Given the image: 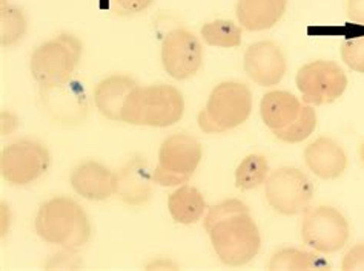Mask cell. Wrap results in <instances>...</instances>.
Here are the masks:
<instances>
[{"label":"cell","mask_w":364,"mask_h":271,"mask_svg":"<svg viewBox=\"0 0 364 271\" xmlns=\"http://www.w3.org/2000/svg\"><path fill=\"white\" fill-rule=\"evenodd\" d=\"M203 226L214 253L228 267L246 265L260 251V230L240 199H226L208 209Z\"/></svg>","instance_id":"1"},{"label":"cell","mask_w":364,"mask_h":271,"mask_svg":"<svg viewBox=\"0 0 364 271\" xmlns=\"http://www.w3.org/2000/svg\"><path fill=\"white\" fill-rule=\"evenodd\" d=\"M34 230L48 244L77 251L91 238L92 228L86 211L77 201L68 197H55L39 207Z\"/></svg>","instance_id":"2"},{"label":"cell","mask_w":364,"mask_h":271,"mask_svg":"<svg viewBox=\"0 0 364 271\" xmlns=\"http://www.w3.org/2000/svg\"><path fill=\"white\" fill-rule=\"evenodd\" d=\"M185 99L176 86H137L123 104L122 123L146 128H169L183 118Z\"/></svg>","instance_id":"3"},{"label":"cell","mask_w":364,"mask_h":271,"mask_svg":"<svg viewBox=\"0 0 364 271\" xmlns=\"http://www.w3.org/2000/svg\"><path fill=\"white\" fill-rule=\"evenodd\" d=\"M83 45L77 37L62 33L42 43L33 52L30 71L39 92L50 91L71 82L82 60Z\"/></svg>","instance_id":"4"},{"label":"cell","mask_w":364,"mask_h":271,"mask_svg":"<svg viewBox=\"0 0 364 271\" xmlns=\"http://www.w3.org/2000/svg\"><path fill=\"white\" fill-rule=\"evenodd\" d=\"M254 108L252 92L242 82H223L209 94L197 123L205 133H225L247 121Z\"/></svg>","instance_id":"5"},{"label":"cell","mask_w":364,"mask_h":271,"mask_svg":"<svg viewBox=\"0 0 364 271\" xmlns=\"http://www.w3.org/2000/svg\"><path fill=\"white\" fill-rule=\"evenodd\" d=\"M203 158V148L188 133H174L161 143L154 182L161 187H178L194 177Z\"/></svg>","instance_id":"6"},{"label":"cell","mask_w":364,"mask_h":271,"mask_svg":"<svg viewBox=\"0 0 364 271\" xmlns=\"http://www.w3.org/2000/svg\"><path fill=\"white\" fill-rule=\"evenodd\" d=\"M350 226L340 210L331 206L309 207L301 222V239L321 255H332L346 247Z\"/></svg>","instance_id":"7"},{"label":"cell","mask_w":364,"mask_h":271,"mask_svg":"<svg viewBox=\"0 0 364 271\" xmlns=\"http://www.w3.org/2000/svg\"><path fill=\"white\" fill-rule=\"evenodd\" d=\"M264 197L271 209L283 216L304 215L314 199V186L300 169L280 167L267 177Z\"/></svg>","instance_id":"8"},{"label":"cell","mask_w":364,"mask_h":271,"mask_svg":"<svg viewBox=\"0 0 364 271\" xmlns=\"http://www.w3.org/2000/svg\"><path fill=\"white\" fill-rule=\"evenodd\" d=\"M295 84L306 104L335 103L348 89V75L332 60H315L303 65L295 75Z\"/></svg>","instance_id":"9"},{"label":"cell","mask_w":364,"mask_h":271,"mask_svg":"<svg viewBox=\"0 0 364 271\" xmlns=\"http://www.w3.org/2000/svg\"><path fill=\"white\" fill-rule=\"evenodd\" d=\"M51 155L45 144L23 138L6 146L0 153V173L13 186H28L50 169Z\"/></svg>","instance_id":"10"},{"label":"cell","mask_w":364,"mask_h":271,"mask_svg":"<svg viewBox=\"0 0 364 271\" xmlns=\"http://www.w3.org/2000/svg\"><path fill=\"white\" fill-rule=\"evenodd\" d=\"M161 65L169 77L188 80L203 65V45L200 38L186 28H174L161 42Z\"/></svg>","instance_id":"11"},{"label":"cell","mask_w":364,"mask_h":271,"mask_svg":"<svg viewBox=\"0 0 364 271\" xmlns=\"http://www.w3.org/2000/svg\"><path fill=\"white\" fill-rule=\"evenodd\" d=\"M243 70L257 86L272 88L284 79L287 60L280 45L272 40H260L247 46L243 57Z\"/></svg>","instance_id":"12"},{"label":"cell","mask_w":364,"mask_h":271,"mask_svg":"<svg viewBox=\"0 0 364 271\" xmlns=\"http://www.w3.org/2000/svg\"><path fill=\"white\" fill-rule=\"evenodd\" d=\"M41 101L48 117L60 124H80L88 115V99L79 82L41 92Z\"/></svg>","instance_id":"13"},{"label":"cell","mask_w":364,"mask_h":271,"mask_svg":"<svg viewBox=\"0 0 364 271\" xmlns=\"http://www.w3.org/2000/svg\"><path fill=\"white\" fill-rule=\"evenodd\" d=\"M154 184V170H151L148 160L136 155L116 173V197L132 207L145 206Z\"/></svg>","instance_id":"14"},{"label":"cell","mask_w":364,"mask_h":271,"mask_svg":"<svg viewBox=\"0 0 364 271\" xmlns=\"http://www.w3.org/2000/svg\"><path fill=\"white\" fill-rule=\"evenodd\" d=\"M71 187L85 199L105 201L116 195V172L97 161H85L71 173Z\"/></svg>","instance_id":"15"},{"label":"cell","mask_w":364,"mask_h":271,"mask_svg":"<svg viewBox=\"0 0 364 271\" xmlns=\"http://www.w3.org/2000/svg\"><path fill=\"white\" fill-rule=\"evenodd\" d=\"M304 162L320 179H337L348 169V155L340 143L320 137L304 149Z\"/></svg>","instance_id":"16"},{"label":"cell","mask_w":364,"mask_h":271,"mask_svg":"<svg viewBox=\"0 0 364 271\" xmlns=\"http://www.w3.org/2000/svg\"><path fill=\"white\" fill-rule=\"evenodd\" d=\"M287 4L289 0H238L235 5L238 25L249 33L271 30L283 18Z\"/></svg>","instance_id":"17"},{"label":"cell","mask_w":364,"mask_h":271,"mask_svg":"<svg viewBox=\"0 0 364 271\" xmlns=\"http://www.w3.org/2000/svg\"><path fill=\"white\" fill-rule=\"evenodd\" d=\"M137 86V82L129 75L114 74L107 77L94 89L95 108L107 120L122 121L123 104Z\"/></svg>","instance_id":"18"},{"label":"cell","mask_w":364,"mask_h":271,"mask_svg":"<svg viewBox=\"0 0 364 271\" xmlns=\"http://www.w3.org/2000/svg\"><path fill=\"white\" fill-rule=\"evenodd\" d=\"M303 103L294 94L287 91H271L263 95L260 103L262 120L272 132L289 126L296 120Z\"/></svg>","instance_id":"19"},{"label":"cell","mask_w":364,"mask_h":271,"mask_svg":"<svg viewBox=\"0 0 364 271\" xmlns=\"http://www.w3.org/2000/svg\"><path fill=\"white\" fill-rule=\"evenodd\" d=\"M168 210L171 218L177 224L191 226L203 218L208 211V204L202 192L193 186H188V184H183V186H178V189L169 195Z\"/></svg>","instance_id":"20"},{"label":"cell","mask_w":364,"mask_h":271,"mask_svg":"<svg viewBox=\"0 0 364 271\" xmlns=\"http://www.w3.org/2000/svg\"><path fill=\"white\" fill-rule=\"evenodd\" d=\"M243 28L232 21L217 18V21L208 22L200 30V37L209 46L222 48V50H231L242 45Z\"/></svg>","instance_id":"21"},{"label":"cell","mask_w":364,"mask_h":271,"mask_svg":"<svg viewBox=\"0 0 364 271\" xmlns=\"http://www.w3.org/2000/svg\"><path fill=\"white\" fill-rule=\"evenodd\" d=\"M267 268L277 270H326L328 262L311 251L299 248H282L272 255Z\"/></svg>","instance_id":"22"},{"label":"cell","mask_w":364,"mask_h":271,"mask_svg":"<svg viewBox=\"0 0 364 271\" xmlns=\"http://www.w3.org/2000/svg\"><path fill=\"white\" fill-rule=\"evenodd\" d=\"M267 177H269V162L264 155H247L235 170V186L243 192L254 190L263 186Z\"/></svg>","instance_id":"23"},{"label":"cell","mask_w":364,"mask_h":271,"mask_svg":"<svg viewBox=\"0 0 364 271\" xmlns=\"http://www.w3.org/2000/svg\"><path fill=\"white\" fill-rule=\"evenodd\" d=\"M318 117L317 112H315L314 106L311 104H303L301 112L295 121H292L289 126H286L283 129L274 131L277 140H280L287 144H299L304 140H308L314 131L317 129Z\"/></svg>","instance_id":"24"},{"label":"cell","mask_w":364,"mask_h":271,"mask_svg":"<svg viewBox=\"0 0 364 271\" xmlns=\"http://www.w3.org/2000/svg\"><path fill=\"white\" fill-rule=\"evenodd\" d=\"M26 31L28 21L22 9L2 5V9H0V43L2 46L18 43L25 37Z\"/></svg>","instance_id":"25"},{"label":"cell","mask_w":364,"mask_h":271,"mask_svg":"<svg viewBox=\"0 0 364 271\" xmlns=\"http://www.w3.org/2000/svg\"><path fill=\"white\" fill-rule=\"evenodd\" d=\"M341 60L349 70L364 74V37H353L341 45Z\"/></svg>","instance_id":"26"},{"label":"cell","mask_w":364,"mask_h":271,"mask_svg":"<svg viewBox=\"0 0 364 271\" xmlns=\"http://www.w3.org/2000/svg\"><path fill=\"white\" fill-rule=\"evenodd\" d=\"M154 0H109L112 13L117 16H137L145 13Z\"/></svg>","instance_id":"27"},{"label":"cell","mask_w":364,"mask_h":271,"mask_svg":"<svg viewBox=\"0 0 364 271\" xmlns=\"http://www.w3.org/2000/svg\"><path fill=\"white\" fill-rule=\"evenodd\" d=\"M341 268L350 271V270H364V242L363 244L353 245L343 258Z\"/></svg>","instance_id":"28"},{"label":"cell","mask_w":364,"mask_h":271,"mask_svg":"<svg viewBox=\"0 0 364 271\" xmlns=\"http://www.w3.org/2000/svg\"><path fill=\"white\" fill-rule=\"evenodd\" d=\"M346 13L352 22L364 25V0H348Z\"/></svg>","instance_id":"29"},{"label":"cell","mask_w":364,"mask_h":271,"mask_svg":"<svg viewBox=\"0 0 364 271\" xmlns=\"http://www.w3.org/2000/svg\"><path fill=\"white\" fill-rule=\"evenodd\" d=\"M360 160H361L363 166H364V143L360 146Z\"/></svg>","instance_id":"30"}]
</instances>
